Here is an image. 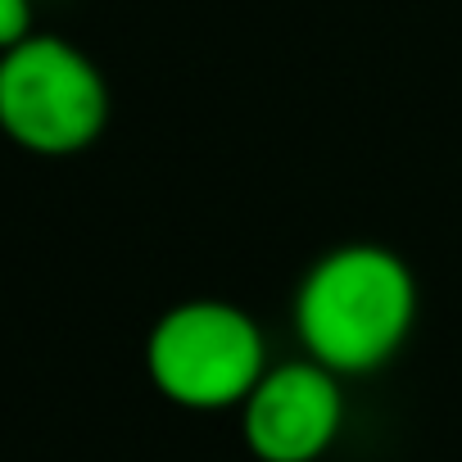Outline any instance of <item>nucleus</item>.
<instances>
[{"instance_id": "nucleus-5", "label": "nucleus", "mask_w": 462, "mask_h": 462, "mask_svg": "<svg viewBox=\"0 0 462 462\" xmlns=\"http://www.w3.org/2000/svg\"><path fill=\"white\" fill-rule=\"evenodd\" d=\"M32 37V0H0V55Z\"/></svg>"}, {"instance_id": "nucleus-1", "label": "nucleus", "mask_w": 462, "mask_h": 462, "mask_svg": "<svg viewBox=\"0 0 462 462\" xmlns=\"http://www.w3.org/2000/svg\"><path fill=\"white\" fill-rule=\"evenodd\" d=\"M417 322V282L385 245H336L322 254L295 295V331L304 354L336 376L385 367Z\"/></svg>"}, {"instance_id": "nucleus-3", "label": "nucleus", "mask_w": 462, "mask_h": 462, "mask_svg": "<svg viewBox=\"0 0 462 462\" xmlns=\"http://www.w3.org/2000/svg\"><path fill=\"white\" fill-rule=\"evenodd\" d=\"M145 372L177 408H241L268 372V345L245 309L226 300H186L150 327Z\"/></svg>"}, {"instance_id": "nucleus-4", "label": "nucleus", "mask_w": 462, "mask_h": 462, "mask_svg": "<svg viewBox=\"0 0 462 462\" xmlns=\"http://www.w3.org/2000/svg\"><path fill=\"white\" fill-rule=\"evenodd\" d=\"M345 421V394L318 358L282 363L241 403V430L259 462H318Z\"/></svg>"}, {"instance_id": "nucleus-2", "label": "nucleus", "mask_w": 462, "mask_h": 462, "mask_svg": "<svg viewBox=\"0 0 462 462\" xmlns=\"http://www.w3.org/2000/svg\"><path fill=\"white\" fill-rule=\"evenodd\" d=\"M109 82L87 51L32 32L0 55V132L42 159H69L100 141Z\"/></svg>"}]
</instances>
